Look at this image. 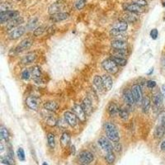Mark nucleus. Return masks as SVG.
<instances>
[{
	"mask_svg": "<svg viewBox=\"0 0 165 165\" xmlns=\"http://www.w3.org/2000/svg\"><path fill=\"white\" fill-rule=\"evenodd\" d=\"M63 8H64V2H63V0H60V1L55 2V3H54L49 7L48 13H50V15H53V14H55V13H61L60 11L62 10Z\"/></svg>",
	"mask_w": 165,
	"mask_h": 165,
	"instance_id": "obj_11",
	"label": "nucleus"
},
{
	"mask_svg": "<svg viewBox=\"0 0 165 165\" xmlns=\"http://www.w3.org/2000/svg\"><path fill=\"white\" fill-rule=\"evenodd\" d=\"M102 66L106 72H108V74H116L119 70L118 65L111 58L104 60L102 64Z\"/></svg>",
	"mask_w": 165,
	"mask_h": 165,
	"instance_id": "obj_2",
	"label": "nucleus"
},
{
	"mask_svg": "<svg viewBox=\"0 0 165 165\" xmlns=\"http://www.w3.org/2000/svg\"><path fill=\"white\" fill-rule=\"evenodd\" d=\"M119 111H120V108L115 103H109V105L108 107V112L111 116H115L118 115Z\"/></svg>",
	"mask_w": 165,
	"mask_h": 165,
	"instance_id": "obj_26",
	"label": "nucleus"
},
{
	"mask_svg": "<svg viewBox=\"0 0 165 165\" xmlns=\"http://www.w3.org/2000/svg\"><path fill=\"white\" fill-rule=\"evenodd\" d=\"M32 43L33 41L32 39H30V38H27L25 40H23L21 41L20 44L15 48V51L17 53H20L23 52V51H24V50H28V49L32 46Z\"/></svg>",
	"mask_w": 165,
	"mask_h": 165,
	"instance_id": "obj_14",
	"label": "nucleus"
},
{
	"mask_svg": "<svg viewBox=\"0 0 165 165\" xmlns=\"http://www.w3.org/2000/svg\"><path fill=\"white\" fill-rule=\"evenodd\" d=\"M113 149H114L116 152H121L122 147H121V145L120 143L116 142V143H113Z\"/></svg>",
	"mask_w": 165,
	"mask_h": 165,
	"instance_id": "obj_49",
	"label": "nucleus"
},
{
	"mask_svg": "<svg viewBox=\"0 0 165 165\" xmlns=\"http://www.w3.org/2000/svg\"><path fill=\"white\" fill-rule=\"evenodd\" d=\"M132 3H136L138 5L141 6V7H145L147 5V1L146 0H132Z\"/></svg>",
	"mask_w": 165,
	"mask_h": 165,
	"instance_id": "obj_47",
	"label": "nucleus"
},
{
	"mask_svg": "<svg viewBox=\"0 0 165 165\" xmlns=\"http://www.w3.org/2000/svg\"><path fill=\"white\" fill-rule=\"evenodd\" d=\"M139 19L137 13H130V12H127L123 15L121 20L124 22H126L127 23H134L135 22H137Z\"/></svg>",
	"mask_w": 165,
	"mask_h": 165,
	"instance_id": "obj_17",
	"label": "nucleus"
},
{
	"mask_svg": "<svg viewBox=\"0 0 165 165\" xmlns=\"http://www.w3.org/2000/svg\"><path fill=\"white\" fill-rule=\"evenodd\" d=\"M98 145L100 146L101 149L103 150H104L106 153L112 152L113 150V146L112 145V143L108 138L107 137H101L99 138V140H98Z\"/></svg>",
	"mask_w": 165,
	"mask_h": 165,
	"instance_id": "obj_7",
	"label": "nucleus"
},
{
	"mask_svg": "<svg viewBox=\"0 0 165 165\" xmlns=\"http://www.w3.org/2000/svg\"><path fill=\"white\" fill-rule=\"evenodd\" d=\"M70 140H71V136L70 134L67 131H65L62 134L61 138H60V145L63 148H66L68 145H70Z\"/></svg>",
	"mask_w": 165,
	"mask_h": 165,
	"instance_id": "obj_24",
	"label": "nucleus"
},
{
	"mask_svg": "<svg viewBox=\"0 0 165 165\" xmlns=\"http://www.w3.org/2000/svg\"><path fill=\"white\" fill-rule=\"evenodd\" d=\"M17 154H18V159L23 162V161H25L26 157H25V152H24V150H23V148H19L18 150V152H17Z\"/></svg>",
	"mask_w": 165,
	"mask_h": 165,
	"instance_id": "obj_44",
	"label": "nucleus"
},
{
	"mask_svg": "<svg viewBox=\"0 0 165 165\" xmlns=\"http://www.w3.org/2000/svg\"><path fill=\"white\" fill-rule=\"evenodd\" d=\"M71 153H73L74 154L75 153V147L73 145V146H71Z\"/></svg>",
	"mask_w": 165,
	"mask_h": 165,
	"instance_id": "obj_53",
	"label": "nucleus"
},
{
	"mask_svg": "<svg viewBox=\"0 0 165 165\" xmlns=\"http://www.w3.org/2000/svg\"><path fill=\"white\" fill-rule=\"evenodd\" d=\"M11 8H12V6L9 4V3H3L1 4V12L10 11Z\"/></svg>",
	"mask_w": 165,
	"mask_h": 165,
	"instance_id": "obj_46",
	"label": "nucleus"
},
{
	"mask_svg": "<svg viewBox=\"0 0 165 165\" xmlns=\"http://www.w3.org/2000/svg\"><path fill=\"white\" fill-rule=\"evenodd\" d=\"M158 35H159V32H158L157 29H155L154 28V29H152V30H151V32H150V36H151L152 39H154V40L157 39Z\"/></svg>",
	"mask_w": 165,
	"mask_h": 165,
	"instance_id": "obj_50",
	"label": "nucleus"
},
{
	"mask_svg": "<svg viewBox=\"0 0 165 165\" xmlns=\"http://www.w3.org/2000/svg\"><path fill=\"white\" fill-rule=\"evenodd\" d=\"M111 59H112L116 65H120V66H125V65H126V63H127V60H125V58H120L112 55Z\"/></svg>",
	"mask_w": 165,
	"mask_h": 165,
	"instance_id": "obj_36",
	"label": "nucleus"
},
{
	"mask_svg": "<svg viewBox=\"0 0 165 165\" xmlns=\"http://www.w3.org/2000/svg\"><path fill=\"white\" fill-rule=\"evenodd\" d=\"M123 99L125 103L128 106H133L135 103V100L134 98V96L132 94V92L130 89H126L123 93Z\"/></svg>",
	"mask_w": 165,
	"mask_h": 165,
	"instance_id": "obj_16",
	"label": "nucleus"
},
{
	"mask_svg": "<svg viewBox=\"0 0 165 165\" xmlns=\"http://www.w3.org/2000/svg\"><path fill=\"white\" fill-rule=\"evenodd\" d=\"M24 23V19H23V17H18V18H14L13 20H11L10 22H8L7 26H6V30L7 31H13V29L20 27V25L22 23Z\"/></svg>",
	"mask_w": 165,
	"mask_h": 165,
	"instance_id": "obj_13",
	"label": "nucleus"
},
{
	"mask_svg": "<svg viewBox=\"0 0 165 165\" xmlns=\"http://www.w3.org/2000/svg\"><path fill=\"white\" fill-rule=\"evenodd\" d=\"M36 58V56L34 53H29V54H27L22 58L21 63L23 65H29V64H32L35 61Z\"/></svg>",
	"mask_w": 165,
	"mask_h": 165,
	"instance_id": "obj_23",
	"label": "nucleus"
},
{
	"mask_svg": "<svg viewBox=\"0 0 165 165\" xmlns=\"http://www.w3.org/2000/svg\"><path fill=\"white\" fill-rule=\"evenodd\" d=\"M65 121L68 123V125H70L71 127H74L78 124V117L74 112H65L64 114Z\"/></svg>",
	"mask_w": 165,
	"mask_h": 165,
	"instance_id": "obj_9",
	"label": "nucleus"
},
{
	"mask_svg": "<svg viewBox=\"0 0 165 165\" xmlns=\"http://www.w3.org/2000/svg\"><path fill=\"white\" fill-rule=\"evenodd\" d=\"M69 17H70V14L67 13H55L50 16V20L52 21L53 23H59V22L66 20L69 18Z\"/></svg>",
	"mask_w": 165,
	"mask_h": 165,
	"instance_id": "obj_20",
	"label": "nucleus"
},
{
	"mask_svg": "<svg viewBox=\"0 0 165 165\" xmlns=\"http://www.w3.org/2000/svg\"><path fill=\"white\" fill-rule=\"evenodd\" d=\"M31 77H32V73H31V70H29L28 69H26L22 72V78L23 79L29 80Z\"/></svg>",
	"mask_w": 165,
	"mask_h": 165,
	"instance_id": "obj_43",
	"label": "nucleus"
},
{
	"mask_svg": "<svg viewBox=\"0 0 165 165\" xmlns=\"http://www.w3.org/2000/svg\"><path fill=\"white\" fill-rule=\"evenodd\" d=\"M73 111L75 115L77 116L78 119L81 121V122H84L86 121V117H87V114H86L85 111L83 110V108H82V106L79 104H75L73 108Z\"/></svg>",
	"mask_w": 165,
	"mask_h": 165,
	"instance_id": "obj_8",
	"label": "nucleus"
},
{
	"mask_svg": "<svg viewBox=\"0 0 165 165\" xmlns=\"http://www.w3.org/2000/svg\"><path fill=\"white\" fill-rule=\"evenodd\" d=\"M0 135H1V140L8 141V138H9V133H8V130H7L5 127H3V126L1 127V130H0Z\"/></svg>",
	"mask_w": 165,
	"mask_h": 165,
	"instance_id": "obj_38",
	"label": "nucleus"
},
{
	"mask_svg": "<svg viewBox=\"0 0 165 165\" xmlns=\"http://www.w3.org/2000/svg\"><path fill=\"white\" fill-rule=\"evenodd\" d=\"M45 122L50 126H55L58 124V120L55 118V116L52 115V113H50L45 116Z\"/></svg>",
	"mask_w": 165,
	"mask_h": 165,
	"instance_id": "obj_32",
	"label": "nucleus"
},
{
	"mask_svg": "<svg viewBox=\"0 0 165 165\" xmlns=\"http://www.w3.org/2000/svg\"><path fill=\"white\" fill-rule=\"evenodd\" d=\"M47 142L48 145L50 149H54L55 147V135L53 133H48L47 135Z\"/></svg>",
	"mask_w": 165,
	"mask_h": 165,
	"instance_id": "obj_35",
	"label": "nucleus"
},
{
	"mask_svg": "<svg viewBox=\"0 0 165 165\" xmlns=\"http://www.w3.org/2000/svg\"><path fill=\"white\" fill-rule=\"evenodd\" d=\"M111 35L113 37L115 38V40H127V36L125 34V32H117L115 30H111Z\"/></svg>",
	"mask_w": 165,
	"mask_h": 165,
	"instance_id": "obj_29",
	"label": "nucleus"
},
{
	"mask_svg": "<svg viewBox=\"0 0 165 165\" xmlns=\"http://www.w3.org/2000/svg\"><path fill=\"white\" fill-rule=\"evenodd\" d=\"M38 23H39L38 18L35 17V18H31L30 21L27 24V28L29 30H36L38 27Z\"/></svg>",
	"mask_w": 165,
	"mask_h": 165,
	"instance_id": "obj_31",
	"label": "nucleus"
},
{
	"mask_svg": "<svg viewBox=\"0 0 165 165\" xmlns=\"http://www.w3.org/2000/svg\"><path fill=\"white\" fill-rule=\"evenodd\" d=\"M26 32V27L23 26H20L18 27L13 29V31H11L9 33V38L11 40H17L18 38H20L21 36H23L24 35V33Z\"/></svg>",
	"mask_w": 165,
	"mask_h": 165,
	"instance_id": "obj_12",
	"label": "nucleus"
},
{
	"mask_svg": "<svg viewBox=\"0 0 165 165\" xmlns=\"http://www.w3.org/2000/svg\"><path fill=\"white\" fill-rule=\"evenodd\" d=\"M127 28L128 23L126 22H124V21H121L119 23H116L114 24V26L112 27V30L125 32V31L127 30Z\"/></svg>",
	"mask_w": 165,
	"mask_h": 165,
	"instance_id": "obj_25",
	"label": "nucleus"
},
{
	"mask_svg": "<svg viewBox=\"0 0 165 165\" xmlns=\"http://www.w3.org/2000/svg\"><path fill=\"white\" fill-rule=\"evenodd\" d=\"M162 89H163V96L165 97V85L163 86Z\"/></svg>",
	"mask_w": 165,
	"mask_h": 165,
	"instance_id": "obj_54",
	"label": "nucleus"
},
{
	"mask_svg": "<svg viewBox=\"0 0 165 165\" xmlns=\"http://www.w3.org/2000/svg\"><path fill=\"white\" fill-rule=\"evenodd\" d=\"M165 134V126L161 125H159L155 129L154 131V135L155 137L158 138V139H160L162 138Z\"/></svg>",
	"mask_w": 165,
	"mask_h": 165,
	"instance_id": "obj_33",
	"label": "nucleus"
},
{
	"mask_svg": "<svg viewBox=\"0 0 165 165\" xmlns=\"http://www.w3.org/2000/svg\"><path fill=\"white\" fill-rule=\"evenodd\" d=\"M111 46L114 50H124V49H127L128 44L126 40H113L111 42Z\"/></svg>",
	"mask_w": 165,
	"mask_h": 165,
	"instance_id": "obj_18",
	"label": "nucleus"
},
{
	"mask_svg": "<svg viewBox=\"0 0 165 165\" xmlns=\"http://www.w3.org/2000/svg\"><path fill=\"white\" fill-rule=\"evenodd\" d=\"M146 85H147L148 88L153 89V88L156 87V82L154 81V80H149V81H147V82H146Z\"/></svg>",
	"mask_w": 165,
	"mask_h": 165,
	"instance_id": "obj_48",
	"label": "nucleus"
},
{
	"mask_svg": "<svg viewBox=\"0 0 165 165\" xmlns=\"http://www.w3.org/2000/svg\"><path fill=\"white\" fill-rule=\"evenodd\" d=\"M26 104L30 109L36 111L40 105V99L36 96H29L26 100Z\"/></svg>",
	"mask_w": 165,
	"mask_h": 165,
	"instance_id": "obj_5",
	"label": "nucleus"
},
{
	"mask_svg": "<svg viewBox=\"0 0 165 165\" xmlns=\"http://www.w3.org/2000/svg\"><path fill=\"white\" fill-rule=\"evenodd\" d=\"M46 30V26L45 25H41L39 26L36 30H34V36H40L43 34V33L45 32V31Z\"/></svg>",
	"mask_w": 165,
	"mask_h": 165,
	"instance_id": "obj_39",
	"label": "nucleus"
},
{
	"mask_svg": "<svg viewBox=\"0 0 165 165\" xmlns=\"http://www.w3.org/2000/svg\"><path fill=\"white\" fill-rule=\"evenodd\" d=\"M31 73H32V77L33 80L37 83L42 82V78H41V71H40V67L38 66H34L32 68L31 70Z\"/></svg>",
	"mask_w": 165,
	"mask_h": 165,
	"instance_id": "obj_15",
	"label": "nucleus"
},
{
	"mask_svg": "<svg viewBox=\"0 0 165 165\" xmlns=\"http://www.w3.org/2000/svg\"><path fill=\"white\" fill-rule=\"evenodd\" d=\"M159 125L165 126V111H162L159 112Z\"/></svg>",
	"mask_w": 165,
	"mask_h": 165,
	"instance_id": "obj_45",
	"label": "nucleus"
},
{
	"mask_svg": "<svg viewBox=\"0 0 165 165\" xmlns=\"http://www.w3.org/2000/svg\"><path fill=\"white\" fill-rule=\"evenodd\" d=\"M163 94L160 93H154L152 97L153 105L155 108H159L163 104Z\"/></svg>",
	"mask_w": 165,
	"mask_h": 165,
	"instance_id": "obj_22",
	"label": "nucleus"
},
{
	"mask_svg": "<svg viewBox=\"0 0 165 165\" xmlns=\"http://www.w3.org/2000/svg\"><path fill=\"white\" fill-rule=\"evenodd\" d=\"M163 65L165 66V57L163 59Z\"/></svg>",
	"mask_w": 165,
	"mask_h": 165,
	"instance_id": "obj_55",
	"label": "nucleus"
},
{
	"mask_svg": "<svg viewBox=\"0 0 165 165\" xmlns=\"http://www.w3.org/2000/svg\"><path fill=\"white\" fill-rule=\"evenodd\" d=\"M160 149H161V150H163V151H164L165 150V140H163L162 143H161V145H160Z\"/></svg>",
	"mask_w": 165,
	"mask_h": 165,
	"instance_id": "obj_52",
	"label": "nucleus"
},
{
	"mask_svg": "<svg viewBox=\"0 0 165 165\" xmlns=\"http://www.w3.org/2000/svg\"><path fill=\"white\" fill-rule=\"evenodd\" d=\"M43 108H44L45 110L49 111V112H55V111H57L59 106H58V104L55 102L49 101V102H46V103H44Z\"/></svg>",
	"mask_w": 165,
	"mask_h": 165,
	"instance_id": "obj_28",
	"label": "nucleus"
},
{
	"mask_svg": "<svg viewBox=\"0 0 165 165\" xmlns=\"http://www.w3.org/2000/svg\"><path fill=\"white\" fill-rule=\"evenodd\" d=\"M112 55L113 56H116V57L120 58H125L128 54L127 49H124V50H112Z\"/></svg>",
	"mask_w": 165,
	"mask_h": 165,
	"instance_id": "obj_34",
	"label": "nucleus"
},
{
	"mask_svg": "<svg viewBox=\"0 0 165 165\" xmlns=\"http://www.w3.org/2000/svg\"><path fill=\"white\" fill-rule=\"evenodd\" d=\"M2 163L5 165H13L14 164V159L8 155L2 158Z\"/></svg>",
	"mask_w": 165,
	"mask_h": 165,
	"instance_id": "obj_41",
	"label": "nucleus"
},
{
	"mask_svg": "<svg viewBox=\"0 0 165 165\" xmlns=\"http://www.w3.org/2000/svg\"><path fill=\"white\" fill-rule=\"evenodd\" d=\"M88 0H76L74 3V7L77 10H81L84 8Z\"/></svg>",
	"mask_w": 165,
	"mask_h": 165,
	"instance_id": "obj_40",
	"label": "nucleus"
},
{
	"mask_svg": "<svg viewBox=\"0 0 165 165\" xmlns=\"http://www.w3.org/2000/svg\"><path fill=\"white\" fill-rule=\"evenodd\" d=\"M103 86H104V89L107 91H110L112 88L113 81L112 78L111 77L110 75L108 74H104L103 75Z\"/></svg>",
	"mask_w": 165,
	"mask_h": 165,
	"instance_id": "obj_21",
	"label": "nucleus"
},
{
	"mask_svg": "<svg viewBox=\"0 0 165 165\" xmlns=\"http://www.w3.org/2000/svg\"><path fill=\"white\" fill-rule=\"evenodd\" d=\"M151 106V100L148 96H145L143 98V100L141 102V107H142V111L144 113H148L150 109Z\"/></svg>",
	"mask_w": 165,
	"mask_h": 165,
	"instance_id": "obj_27",
	"label": "nucleus"
},
{
	"mask_svg": "<svg viewBox=\"0 0 165 165\" xmlns=\"http://www.w3.org/2000/svg\"><path fill=\"white\" fill-rule=\"evenodd\" d=\"M93 83L98 91H102L104 89V86H103V78L98 75H96L95 77L93 78Z\"/></svg>",
	"mask_w": 165,
	"mask_h": 165,
	"instance_id": "obj_30",
	"label": "nucleus"
},
{
	"mask_svg": "<svg viewBox=\"0 0 165 165\" xmlns=\"http://www.w3.org/2000/svg\"><path fill=\"white\" fill-rule=\"evenodd\" d=\"M105 159H106V161H107V163H109V164H112V163H113L115 162L116 156H115V154H114L113 151H112V152L106 153Z\"/></svg>",
	"mask_w": 165,
	"mask_h": 165,
	"instance_id": "obj_37",
	"label": "nucleus"
},
{
	"mask_svg": "<svg viewBox=\"0 0 165 165\" xmlns=\"http://www.w3.org/2000/svg\"><path fill=\"white\" fill-rule=\"evenodd\" d=\"M130 90L132 92V94L135 98V103H141L143 100V94L141 88L139 84H134L131 87Z\"/></svg>",
	"mask_w": 165,
	"mask_h": 165,
	"instance_id": "obj_10",
	"label": "nucleus"
},
{
	"mask_svg": "<svg viewBox=\"0 0 165 165\" xmlns=\"http://www.w3.org/2000/svg\"><path fill=\"white\" fill-rule=\"evenodd\" d=\"M42 165H48V163L46 162H44V163H43Z\"/></svg>",
	"mask_w": 165,
	"mask_h": 165,
	"instance_id": "obj_56",
	"label": "nucleus"
},
{
	"mask_svg": "<svg viewBox=\"0 0 165 165\" xmlns=\"http://www.w3.org/2000/svg\"><path fill=\"white\" fill-rule=\"evenodd\" d=\"M118 115L120 116L121 119L123 120H127L128 116H129V113H128V111L125 108H120V111H119V113Z\"/></svg>",
	"mask_w": 165,
	"mask_h": 165,
	"instance_id": "obj_42",
	"label": "nucleus"
},
{
	"mask_svg": "<svg viewBox=\"0 0 165 165\" xmlns=\"http://www.w3.org/2000/svg\"><path fill=\"white\" fill-rule=\"evenodd\" d=\"M104 130H105L107 137L108 138V140H110L111 142H119L120 135H119L117 127L116 126L114 123L111 122V121L106 122L104 125Z\"/></svg>",
	"mask_w": 165,
	"mask_h": 165,
	"instance_id": "obj_1",
	"label": "nucleus"
},
{
	"mask_svg": "<svg viewBox=\"0 0 165 165\" xmlns=\"http://www.w3.org/2000/svg\"><path fill=\"white\" fill-rule=\"evenodd\" d=\"M93 154L88 150H83L78 154V159L82 165H88L93 162Z\"/></svg>",
	"mask_w": 165,
	"mask_h": 165,
	"instance_id": "obj_4",
	"label": "nucleus"
},
{
	"mask_svg": "<svg viewBox=\"0 0 165 165\" xmlns=\"http://www.w3.org/2000/svg\"><path fill=\"white\" fill-rule=\"evenodd\" d=\"M20 16V13L18 11L16 10H10L7 12H1L0 13V21L1 23H8L11 20H13L14 18H18Z\"/></svg>",
	"mask_w": 165,
	"mask_h": 165,
	"instance_id": "obj_3",
	"label": "nucleus"
},
{
	"mask_svg": "<svg viewBox=\"0 0 165 165\" xmlns=\"http://www.w3.org/2000/svg\"><path fill=\"white\" fill-rule=\"evenodd\" d=\"M81 106L83 108V110L85 111L87 116L90 115L92 112H93V103H92V101L90 100L89 98H84Z\"/></svg>",
	"mask_w": 165,
	"mask_h": 165,
	"instance_id": "obj_19",
	"label": "nucleus"
},
{
	"mask_svg": "<svg viewBox=\"0 0 165 165\" xmlns=\"http://www.w3.org/2000/svg\"><path fill=\"white\" fill-rule=\"evenodd\" d=\"M55 26H51V27H50L48 28L47 32L49 33V34H53V33L55 32Z\"/></svg>",
	"mask_w": 165,
	"mask_h": 165,
	"instance_id": "obj_51",
	"label": "nucleus"
},
{
	"mask_svg": "<svg viewBox=\"0 0 165 165\" xmlns=\"http://www.w3.org/2000/svg\"><path fill=\"white\" fill-rule=\"evenodd\" d=\"M124 10H125L126 12H130V13H143L145 9L141 6L138 5L136 3H123L122 5Z\"/></svg>",
	"mask_w": 165,
	"mask_h": 165,
	"instance_id": "obj_6",
	"label": "nucleus"
}]
</instances>
